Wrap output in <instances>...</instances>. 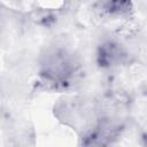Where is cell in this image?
Segmentation results:
<instances>
[{"mask_svg":"<svg viewBox=\"0 0 147 147\" xmlns=\"http://www.w3.org/2000/svg\"><path fill=\"white\" fill-rule=\"evenodd\" d=\"M77 63L75 59L65 52H54L49 54L41 64L40 76L44 83L53 88H65L71 85L77 76Z\"/></svg>","mask_w":147,"mask_h":147,"instance_id":"obj_1","label":"cell"},{"mask_svg":"<svg viewBox=\"0 0 147 147\" xmlns=\"http://www.w3.org/2000/svg\"><path fill=\"white\" fill-rule=\"evenodd\" d=\"M102 9L110 15H124L132 9V0H106Z\"/></svg>","mask_w":147,"mask_h":147,"instance_id":"obj_3","label":"cell"},{"mask_svg":"<svg viewBox=\"0 0 147 147\" xmlns=\"http://www.w3.org/2000/svg\"><path fill=\"white\" fill-rule=\"evenodd\" d=\"M124 57V53L118 44L113 41H106L102 45H100L98 49L96 60L100 67L109 68L113 65L118 64L122 62V59Z\"/></svg>","mask_w":147,"mask_h":147,"instance_id":"obj_2","label":"cell"}]
</instances>
